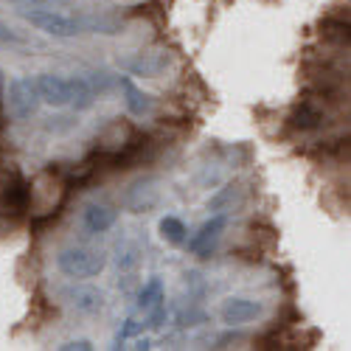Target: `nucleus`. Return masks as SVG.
<instances>
[{"instance_id": "f257e3e1", "label": "nucleus", "mask_w": 351, "mask_h": 351, "mask_svg": "<svg viewBox=\"0 0 351 351\" xmlns=\"http://www.w3.org/2000/svg\"><path fill=\"white\" fill-rule=\"evenodd\" d=\"M56 267L68 278H93L107 267V256L93 247H65L56 256Z\"/></svg>"}, {"instance_id": "f03ea898", "label": "nucleus", "mask_w": 351, "mask_h": 351, "mask_svg": "<svg viewBox=\"0 0 351 351\" xmlns=\"http://www.w3.org/2000/svg\"><path fill=\"white\" fill-rule=\"evenodd\" d=\"M40 90L37 82L32 76H17L9 82V93H6V110L14 121H25L40 110Z\"/></svg>"}, {"instance_id": "7ed1b4c3", "label": "nucleus", "mask_w": 351, "mask_h": 351, "mask_svg": "<svg viewBox=\"0 0 351 351\" xmlns=\"http://www.w3.org/2000/svg\"><path fill=\"white\" fill-rule=\"evenodd\" d=\"M23 20L32 23L37 32L51 34V37H76L82 34V23L62 14V12H53V9H32V12H23Z\"/></svg>"}, {"instance_id": "20e7f679", "label": "nucleus", "mask_w": 351, "mask_h": 351, "mask_svg": "<svg viewBox=\"0 0 351 351\" xmlns=\"http://www.w3.org/2000/svg\"><path fill=\"white\" fill-rule=\"evenodd\" d=\"M32 206V186H28L17 171H12V178L0 186V214L6 217H23Z\"/></svg>"}, {"instance_id": "39448f33", "label": "nucleus", "mask_w": 351, "mask_h": 351, "mask_svg": "<svg viewBox=\"0 0 351 351\" xmlns=\"http://www.w3.org/2000/svg\"><path fill=\"white\" fill-rule=\"evenodd\" d=\"M158 199H160V189H158V180H155V178H141V180H135V183L124 191V206H127V211H132V214L152 211V208L158 206Z\"/></svg>"}, {"instance_id": "423d86ee", "label": "nucleus", "mask_w": 351, "mask_h": 351, "mask_svg": "<svg viewBox=\"0 0 351 351\" xmlns=\"http://www.w3.org/2000/svg\"><path fill=\"white\" fill-rule=\"evenodd\" d=\"M62 298L76 309V312H84V315H96L104 309V292L96 289V287H65L62 289Z\"/></svg>"}, {"instance_id": "0eeeda50", "label": "nucleus", "mask_w": 351, "mask_h": 351, "mask_svg": "<svg viewBox=\"0 0 351 351\" xmlns=\"http://www.w3.org/2000/svg\"><path fill=\"white\" fill-rule=\"evenodd\" d=\"M171 62L169 53H135L130 60H121V68L132 76H143V79H155L158 73H163Z\"/></svg>"}, {"instance_id": "6e6552de", "label": "nucleus", "mask_w": 351, "mask_h": 351, "mask_svg": "<svg viewBox=\"0 0 351 351\" xmlns=\"http://www.w3.org/2000/svg\"><path fill=\"white\" fill-rule=\"evenodd\" d=\"M37 82V90H40V101L51 104V107H65L71 101L68 93V79L62 76H53V73H43L34 79Z\"/></svg>"}, {"instance_id": "1a4fd4ad", "label": "nucleus", "mask_w": 351, "mask_h": 351, "mask_svg": "<svg viewBox=\"0 0 351 351\" xmlns=\"http://www.w3.org/2000/svg\"><path fill=\"white\" fill-rule=\"evenodd\" d=\"M261 315V304L258 301H250V298H230L225 301L222 306V320L228 326H242V324H250Z\"/></svg>"}, {"instance_id": "9d476101", "label": "nucleus", "mask_w": 351, "mask_h": 351, "mask_svg": "<svg viewBox=\"0 0 351 351\" xmlns=\"http://www.w3.org/2000/svg\"><path fill=\"white\" fill-rule=\"evenodd\" d=\"M289 124L295 127V130H301V132H312V130H320V127L326 124V115L320 112L312 101H301L295 110H292Z\"/></svg>"}, {"instance_id": "9b49d317", "label": "nucleus", "mask_w": 351, "mask_h": 351, "mask_svg": "<svg viewBox=\"0 0 351 351\" xmlns=\"http://www.w3.org/2000/svg\"><path fill=\"white\" fill-rule=\"evenodd\" d=\"M225 230V217H214V219H208L206 225L199 228V233L191 239V250L197 253V256H208L211 253V247H214V242L219 239V233Z\"/></svg>"}, {"instance_id": "f8f14e48", "label": "nucleus", "mask_w": 351, "mask_h": 351, "mask_svg": "<svg viewBox=\"0 0 351 351\" xmlns=\"http://www.w3.org/2000/svg\"><path fill=\"white\" fill-rule=\"evenodd\" d=\"M82 219H84V228L90 233H104L115 225V211L110 206H99V202H93V206L84 208Z\"/></svg>"}, {"instance_id": "ddd939ff", "label": "nucleus", "mask_w": 351, "mask_h": 351, "mask_svg": "<svg viewBox=\"0 0 351 351\" xmlns=\"http://www.w3.org/2000/svg\"><path fill=\"white\" fill-rule=\"evenodd\" d=\"M68 93H71V107L73 110H90L96 101V93L87 79H68Z\"/></svg>"}, {"instance_id": "4468645a", "label": "nucleus", "mask_w": 351, "mask_h": 351, "mask_svg": "<svg viewBox=\"0 0 351 351\" xmlns=\"http://www.w3.org/2000/svg\"><path fill=\"white\" fill-rule=\"evenodd\" d=\"M121 90H124V101H127V110L132 115H146L152 110V99L146 96L143 90H138V87L130 82V79H121Z\"/></svg>"}, {"instance_id": "2eb2a0df", "label": "nucleus", "mask_w": 351, "mask_h": 351, "mask_svg": "<svg viewBox=\"0 0 351 351\" xmlns=\"http://www.w3.org/2000/svg\"><path fill=\"white\" fill-rule=\"evenodd\" d=\"M160 301H163V281L160 278H149V281H146V287L141 289V295H138V309L149 312Z\"/></svg>"}, {"instance_id": "dca6fc26", "label": "nucleus", "mask_w": 351, "mask_h": 351, "mask_svg": "<svg viewBox=\"0 0 351 351\" xmlns=\"http://www.w3.org/2000/svg\"><path fill=\"white\" fill-rule=\"evenodd\" d=\"M186 225L178 219V217H163L160 219V237H163V242H169V245H183L186 242Z\"/></svg>"}, {"instance_id": "f3484780", "label": "nucleus", "mask_w": 351, "mask_h": 351, "mask_svg": "<svg viewBox=\"0 0 351 351\" xmlns=\"http://www.w3.org/2000/svg\"><path fill=\"white\" fill-rule=\"evenodd\" d=\"M320 32H324V37L335 40L337 45H348V17L346 20H324L320 23Z\"/></svg>"}, {"instance_id": "a211bd4d", "label": "nucleus", "mask_w": 351, "mask_h": 351, "mask_svg": "<svg viewBox=\"0 0 351 351\" xmlns=\"http://www.w3.org/2000/svg\"><path fill=\"white\" fill-rule=\"evenodd\" d=\"M0 45H12V48H32L34 43L28 40V37H23L17 28H12L9 23H3L0 20Z\"/></svg>"}, {"instance_id": "6ab92c4d", "label": "nucleus", "mask_w": 351, "mask_h": 351, "mask_svg": "<svg viewBox=\"0 0 351 351\" xmlns=\"http://www.w3.org/2000/svg\"><path fill=\"white\" fill-rule=\"evenodd\" d=\"M141 329H143V326L138 324V320H127V326L119 332V343H124L127 337H132V335H135V332H141Z\"/></svg>"}, {"instance_id": "aec40b11", "label": "nucleus", "mask_w": 351, "mask_h": 351, "mask_svg": "<svg viewBox=\"0 0 351 351\" xmlns=\"http://www.w3.org/2000/svg\"><path fill=\"white\" fill-rule=\"evenodd\" d=\"M62 351H90L93 348V343L90 340H71V343H65V346H60Z\"/></svg>"}, {"instance_id": "412c9836", "label": "nucleus", "mask_w": 351, "mask_h": 351, "mask_svg": "<svg viewBox=\"0 0 351 351\" xmlns=\"http://www.w3.org/2000/svg\"><path fill=\"white\" fill-rule=\"evenodd\" d=\"M0 90H3V71H0Z\"/></svg>"}]
</instances>
